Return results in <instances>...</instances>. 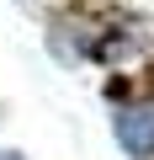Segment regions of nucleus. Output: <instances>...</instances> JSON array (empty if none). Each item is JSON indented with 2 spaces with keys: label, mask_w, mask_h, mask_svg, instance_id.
Listing matches in <instances>:
<instances>
[{
  "label": "nucleus",
  "mask_w": 154,
  "mask_h": 160,
  "mask_svg": "<svg viewBox=\"0 0 154 160\" xmlns=\"http://www.w3.org/2000/svg\"><path fill=\"white\" fill-rule=\"evenodd\" d=\"M112 133H117V144H122L133 160H154V102L117 107V118H112Z\"/></svg>",
  "instance_id": "nucleus-1"
},
{
  "label": "nucleus",
  "mask_w": 154,
  "mask_h": 160,
  "mask_svg": "<svg viewBox=\"0 0 154 160\" xmlns=\"http://www.w3.org/2000/svg\"><path fill=\"white\" fill-rule=\"evenodd\" d=\"M0 160H27V155H16V149H0Z\"/></svg>",
  "instance_id": "nucleus-2"
}]
</instances>
